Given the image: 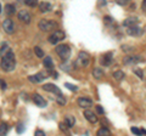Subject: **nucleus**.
<instances>
[{
    "label": "nucleus",
    "mask_w": 146,
    "mask_h": 136,
    "mask_svg": "<svg viewBox=\"0 0 146 136\" xmlns=\"http://www.w3.org/2000/svg\"><path fill=\"white\" fill-rule=\"evenodd\" d=\"M0 67H1V69L5 71V72H12L13 69H15V67H16L15 53H13L12 51H10L7 55L4 56L1 62H0Z\"/></svg>",
    "instance_id": "1"
},
{
    "label": "nucleus",
    "mask_w": 146,
    "mask_h": 136,
    "mask_svg": "<svg viewBox=\"0 0 146 136\" xmlns=\"http://www.w3.org/2000/svg\"><path fill=\"white\" fill-rule=\"evenodd\" d=\"M38 27H39V29L40 30H43V32H52L55 29H57V22H55V21H51V20H40L39 21V23H38Z\"/></svg>",
    "instance_id": "2"
},
{
    "label": "nucleus",
    "mask_w": 146,
    "mask_h": 136,
    "mask_svg": "<svg viewBox=\"0 0 146 136\" xmlns=\"http://www.w3.org/2000/svg\"><path fill=\"white\" fill-rule=\"evenodd\" d=\"M55 51H56V53L60 56V58L63 60V61H67L68 58H70V56H71V49L66 44L57 45L56 49H55Z\"/></svg>",
    "instance_id": "3"
},
{
    "label": "nucleus",
    "mask_w": 146,
    "mask_h": 136,
    "mask_svg": "<svg viewBox=\"0 0 146 136\" xmlns=\"http://www.w3.org/2000/svg\"><path fill=\"white\" fill-rule=\"evenodd\" d=\"M65 37H66L65 33H63L62 30H58V29H57V30H55L51 35H50V37L48 38V40H49L50 44L56 45L58 42H61V40L65 39Z\"/></svg>",
    "instance_id": "4"
},
{
    "label": "nucleus",
    "mask_w": 146,
    "mask_h": 136,
    "mask_svg": "<svg viewBox=\"0 0 146 136\" xmlns=\"http://www.w3.org/2000/svg\"><path fill=\"white\" fill-rule=\"evenodd\" d=\"M3 29L7 34H12L13 33V30H15V26H13V22H12L11 18H5L3 21Z\"/></svg>",
    "instance_id": "5"
},
{
    "label": "nucleus",
    "mask_w": 146,
    "mask_h": 136,
    "mask_svg": "<svg viewBox=\"0 0 146 136\" xmlns=\"http://www.w3.org/2000/svg\"><path fill=\"white\" fill-rule=\"evenodd\" d=\"M143 62V58H141L140 56H136V55H133V56H125L124 58H123V63L124 65H136V63H140Z\"/></svg>",
    "instance_id": "6"
},
{
    "label": "nucleus",
    "mask_w": 146,
    "mask_h": 136,
    "mask_svg": "<svg viewBox=\"0 0 146 136\" xmlns=\"http://www.w3.org/2000/svg\"><path fill=\"white\" fill-rule=\"evenodd\" d=\"M78 62L80 63V66L86 67L90 63V56H89V53L85 52V51H80L78 53Z\"/></svg>",
    "instance_id": "7"
},
{
    "label": "nucleus",
    "mask_w": 146,
    "mask_h": 136,
    "mask_svg": "<svg viewBox=\"0 0 146 136\" xmlns=\"http://www.w3.org/2000/svg\"><path fill=\"white\" fill-rule=\"evenodd\" d=\"M17 17H18V20H20L21 22H23V23H26V24H29V23H31L32 17H31V13H29L28 11H26V10L18 11Z\"/></svg>",
    "instance_id": "8"
},
{
    "label": "nucleus",
    "mask_w": 146,
    "mask_h": 136,
    "mask_svg": "<svg viewBox=\"0 0 146 136\" xmlns=\"http://www.w3.org/2000/svg\"><path fill=\"white\" fill-rule=\"evenodd\" d=\"M43 89L45 90V91H49V92H54V94H56L57 96H61V90L58 89L56 85H54L51 83H48V84H44L43 85Z\"/></svg>",
    "instance_id": "9"
},
{
    "label": "nucleus",
    "mask_w": 146,
    "mask_h": 136,
    "mask_svg": "<svg viewBox=\"0 0 146 136\" xmlns=\"http://www.w3.org/2000/svg\"><path fill=\"white\" fill-rule=\"evenodd\" d=\"M77 102H78V106L82 107V108H89L93 106V101L89 98V97H78L77 100Z\"/></svg>",
    "instance_id": "10"
},
{
    "label": "nucleus",
    "mask_w": 146,
    "mask_h": 136,
    "mask_svg": "<svg viewBox=\"0 0 146 136\" xmlns=\"http://www.w3.org/2000/svg\"><path fill=\"white\" fill-rule=\"evenodd\" d=\"M32 100H33V102H34L38 107H45V106H46V101H45L44 97L40 96L39 94H33V96H32Z\"/></svg>",
    "instance_id": "11"
},
{
    "label": "nucleus",
    "mask_w": 146,
    "mask_h": 136,
    "mask_svg": "<svg viewBox=\"0 0 146 136\" xmlns=\"http://www.w3.org/2000/svg\"><path fill=\"white\" fill-rule=\"evenodd\" d=\"M112 58H113L112 52H106L105 55L101 56V60H100V62H101L102 66H110L112 63Z\"/></svg>",
    "instance_id": "12"
},
{
    "label": "nucleus",
    "mask_w": 146,
    "mask_h": 136,
    "mask_svg": "<svg viewBox=\"0 0 146 136\" xmlns=\"http://www.w3.org/2000/svg\"><path fill=\"white\" fill-rule=\"evenodd\" d=\"M45 78H46V74L45 73H36L34 75H29L28 77L31 83H40V81H43Z\"/></svg>",
    "instance_id": "13"
},
{
    "label": "nucleus",
    "mask_w": 146,
    "mask_h": 136,
    "mask_svg": "<svg viewBox=\"0 0 146 136\" xmlns=\"http://www.w3.org/2000/svg\"><path fill=\"white\" fill-rule=\"evenodd\" d=\"M84 117L86 118V120L90 121V123H96L98 121V117L95 113H93V111H90V110H85L84 111Z\"/></svg>",
    "instance_id": "14"
},
{
    "label": "nucleus",
    "mask_w": 146,
    "mask_h": 136,
    "mask_svg": "<svg viewBox=\"0 0 146 136\" xmlns=\"http://www.w3.org/2000/svg\"><path fill=\"white\" fill-rule=\"evenodd\" d=\"M138 18L136 17H128L127 20H124V22H123V26L128 27V28H131V27H136V24H138Z\"/></svg>",
    "instance_id": "15"
},
{
    "label": "nucleus",
    "mask_w": 146,
    "mask_h": 136,
    "mask_svg": "<svg viewBox=\"0 0 146 136\" xmlns=\"http://www.w3.org/2000/svg\"><path fill=\"white\" fill-rule=\"evenodd\" d=\"M39 10H40V12H43V13L50 12L52 10V5L50 3H48V1H43V3L39 4Z\"/></svg>",
    "instance_id": "16"
},
{
    "label": "nucleus",
    "mask_w": 146,
    "mask_h": 136,
    "mask_svg": "<svg viewBox=\"0 0 146 136\" xmlns=\"http://www.w3.org/2000/svg\"><path fill=\"white\" fill-rule=\"evenodd\" d=\"M143 32H144L143 29L139 28V27L136 26V27H131V28H128L127 33L129 34V35H133V37H138V35L143 34Z\"/></svg>",
    "instance_id": "17"
},
{
    "label": "nucleus",
    "mask_w": 146,
    "mask_h": 136,
    "mask_svg": "<svg viewBox=\"0 0 146 136\" xmlns=\"http://www.w3.org/2000/svg\"><path fill=\"white\" fill-rule=\"evenodd\" d=\"M9 130H10V126H9L7 123H0V136H5L7 133H9Z\"/></svg>",
    "instance_id": "18"
},
{
    "label": "nucleus",
    "mask_w": 146,
    "mask_h": 136,
    "mask_svg": "<svg viewBox=\"0 0 146 136\" xmlns=\"http://www.w3.org/2000/svg\"><path fill=\"white\" fill-rule=\"evenodd\" d=\"M43 65H44V67H46L48 69H51V68H54V62H52V58L50 57V56L44 57V60H43Z\"/></svg>",
    "instance_id": "19"
},
{
    "label": "nucleus",
    "mask_w": 146,
    "mask_h": 136,
    "mask_svg": "<svg viewBox=\"0 0 146 136\" xmlns=\"http://www.w3.org/2000/svg\"><path fill=\"white\" fill-rule=\"evenodd\" d=\"M93 77L95 79H101L104 77V71L101 69V68H94L93 69Z\"/></svg>",
    "instance_id": "20"
},
{
    "label": "nucleus",
    "mask_w": 146,
    "mask_h": 136,
    "mask_svg": "<svg viewBox=\"0 0 146 136\" xmlns=\"http://www.w3.org/2000/svg\"><path fill=\"white\" fill-rule=\"evenodd\" d=\"M10 51H11V50H10V48H9V44H7V43H4L3 46H1V49H0V56L4 57L5 55H7V53L10 52Z\"/></svg>",
    "instance_id": "21"
},
{
    "label": "nucleus",
    "mask_w": 146,
    "mask_h": 136,
    "mask_svg": "<svg viewBox=\"0 0 146 136\" xmlns=\"http://www.w3.org/2000/svg\"><path fill=\"white\" fill-rule=\"evenodd\" d=\"M96 136H111V133H110V130H108L107 128L102 126L101 129H99V130H98Z\"/></svg>",
    "instance_id": "22"
},
{
    "label": "nucleus",
    "mask_w": 146,
    "mask_h": 136,
    "mask_svg": "<svg viewBox=\"0 0 146 136\" xmlns=\"http://www.w3.org/2000/svg\"><path fill=\"white\" fill-rule=\"evenodd\" d=\"M15 11H16V9H15V6H13V5H11V4H7V5H5V12L7 13L9 16L13 15Z\"/></svg>",
    "instance_id": "23"
},
{
    "label": "nucleus",
    "mask_w": 146,
    "mask_h": 136,
    "mask_svg": "<svg viewBox=\"0 0 146 136\" xmlns=\"http://www.w3.org/2000/svg\"><path fill=\"white\" fill-rule=\"evenodd\" d=\"M65 123L67 124V126L68 128H72L73 125H74V123H76V119H74V117H66V119H65Z\"/></svg>",
    "instance_id": "24"
},
{
    "label": "nucleus",
    "mask_w": 146,
    "mask_h": 136,
    "mask_svg": "<svg viewBox=\"0 0 146 136\" xmlns=\"http://www.w3.org/2000/svg\"><path fill=\"white\" fill-rule=\"evenodd\" d=\"M124 77H125V74L123 73L122 71H116L115 73H113V78L117 79V80H123L124 79Z\"/></svg>",
    "instance_id": "25"
},
{
    "label": "nucleus",
    "mask_w": 146,
    "mask_h": 136,
    "mask_svg": "<svg viewBox=\"0 0 146 136\" xmlns=\"http://www.w3.org/2000/svg\"><path fill=\"white\" fill-rule=\"evenodd\" d=\"M131 133L133 134H135V135H139V136H141V135H146V130H143V129H138V128H135V126H133L131 128Z\"/></svg>",
    "instance_id": "26"
},
{
    "label": "nucleus",
    "mask_w": 146,
    "mask_h": 136,
    "mask_svg": "<svg viewBox=\"0 0 146 136\" xmlns=\"http://www.w3.org/2000/svg\"><path fill=\"white\" fill-rule=\"evenodd\" d=\"M25 4L29 7H35L38 5V1H36V0H25Z\"/></svg>",
    "instance_id": "27"
},
{
    "label": "nucleus",
    "mask_w": 146,
    "mask_h": 136,
    "mask_svg": "<svg viewBox=\"0 0 146 136\" xmlns=\"http://www.w3.org/2000/svg\"><path fill=\"white\" fill-rule=\"evenodd\" d=\"M34 53H35V55L38 56V57H40V58L44 57V51H43V50L40 49L39 46H35V48H34Z\"/></svg>",
    "instance_id": "28"
},
{
    "label": "nucleus",
    "mask_w": 146,
    "mask_h": 136,
    "mask_svg": "<svg viewBox=\"0 0 146 136\" xmlns=\"http://www.w3.org/2000/svg\"><path fill=\"white\" fill-rule=\"evenodd\" d=\"M56 102L58 103V105H61V106H63V105H66V98L62 96H57V98H56Z\"/></svg>",
    "instance_id": "29"
},
{
    "label": "nucleus",
    "mask_w": 146,
    "mask_h": 136,
    "mask_svg": "<svg viewBox=\"0 0 146 136\" xmlns=\"http://www.w3.org/2000/svg\"><path fill=\"white\" fill-rule=\"evenodd\" d=\"M65 86L67 88V89H70L71 91H77V90H78V86H76V85H72V84H70V83H66L65 84Z\"/></svg>",
    "instance_id": "30"
},
{
    "label": "nucleus",
    "mask_w": 146,
    "mask_h": 136,
    "mask_svg": "<svg viewBox=\"0 0 146 136\" xmlns=\"http://www.w3.org/2000/svg\"><path fill=\"white\" fill-rule=\"evenodd\" d=\"M23 130H25V125L22 123H18V125H17V133L22 134V133H23Z\"/></svg>",
    "instance_id": "31"
},
{
    "label": "nucleus",
    "mask_w": 146,
    "mask_h": 136,
    "mask_svg": "<svg viewBox=\"0 0 146 136\" xmlns=\"http://www.w3.org/2000/svg\"><path fill=\"white\" fill-rule=\"evenodd\" d=\"M134 72H135V74L138 75L139 78H143V77H144L143 71H141V69H139V68H135V69H134Z\"/></svg>",
    "instance_id": "32"
},
{
    "label": "nucleus",
    "mask_w": 146,
    "mask_h": 136,
    "mask_svg": "<svg viewBox=\"0 0 146 136\" xmlns=\"http://www.w3.org/2000/svg\"><path fill=\"white\" fill-rule=\"evenodd\" d=\"M96 112L99 113V114H104V113H105V111H104L102 106H96Z\"/></svg>",
    "instance_id": "33"
},
{
    "label": "nucleus",
    "mask_w": 146,
    "mask_h": 136,
    "mask_svg": "<svg viewBox=\"0 0 146 136\" xmlns=\"http://www.w3.org/2000/svg\"><path fill=\"white\" fill-rule=\"evenodd\" d=\"M58 126H60L61 130H65V131H67V129H68V126H67L66 123H60V125H58Z\"/></svg>",
    "instance_id": "34"
},
{
    "label": "nucleus",
    "mask_w": 146,
    "mask_h": 136,
    "mask_svg": "<svg viewBox=\"0 0 146 136\" xmlns=\"http://www.w3.org/2000/svg\"><path fill=\"white\" fill-rule=\"evenodd\" d=\"M34 136H45V133H44V131H42V130H36Z\"/></svg>",
    "instance_id": "35"
},
{
    "label": "nucleus",
    "mask_w": 146,
    "mask_h": 136,
    "mask_svg": "<svg viewBox=\"0 0 146 136\" xmlns=\"http://www.w3.org/2000/svg\"><path fill=\"white\" fill-rule=\"evenodd\" d=\"M117 4H118V5H125L127 0H117Z\"/></svg>",
    "instance_id": "36"
},
{
    "label": "nucleus",
    "mask_w": 146,
    "mask_h": 136,
    "mask_svg": "<svg viewBox=\"0 0 146 136\" xmlns=\"http://www.w3.org/2000/svg\"><path fill=\"white\" fill-rule=\"evenodd\" d=\"M141 9H143V10L146 12V0H144L143 4H141Z\"/></svg>",
    "instance_id": "37"
},
{
    "label": "nucleus",
    "mask_w": 146,
    "mask_h": 136,
    "mask_svg": "<svg viewBox=\"0 0 146 136\" xmlns=\"http://www.w3.org/2000/svg\"><path fill=\"white\" fill-rule=\"evenodd\" d=\"M0 85H1V88H3V90H5V89H6V84H5V83H4V81H3V80H0Z\"/></svg>",
    "instance_id": "38"
},
{
    "label": "nucleus",
    "mask_w": 146,
    "mask_h": 136,
    "mask_svg": "<svg viewBox=\"0 0 146 136\" xmlns=\"http://www.w3.org/2000/svg\"><path fill=\"white\" fill-rule=\"evenodd\" d=\"M1 11H3V7H1V5H0V13H1Z\"/></svg>",
    "instance_id": "39"
}]
</instances>
